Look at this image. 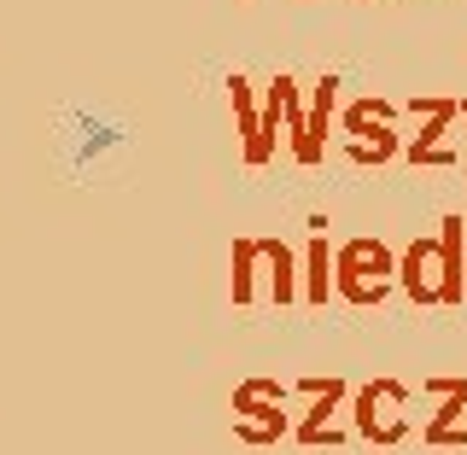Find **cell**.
Segmentation results:
<instances>
[{"mask_svg":"<svg viewBox=\"0 0 467 455\" xmlns=\"http://www.w3.org/2000/svg\"><path fill=\"white\" fill-rule=\"evenodd\" d=\"M462 216H444L432 240H415L398 257V286L415 304H462L467 298V252H462Z\"/></svg>","mask_w":467,"mask_h":455,"instance_id":"cell-1","label":"cell"},{"mask_svg":"<svg viewBox=\"0 0 467 455\" xmlns=\"http://www.w3.org/2000/svg\"><path fill=\"white\" fill-rule=\"evenodd\" d=\"M391 286H398V257H391L379 240H345L339 245V257H333V292H339L345 304L368 310V304H379Z\"/></svg>","mask_w":467,"mask_h":455,"instance_id":"cell-2","label":"cell"},{"mask_svg":"<svg viewBox=\"0 0 467 455\" xmlns=\"http://www.w3.org/2000/svg\"><path fill=\"white\" fill-rule=\"evenodd\" d=\"M398 408H403V386H398V379H379V386H368L357 398V432L374 438V444H398V438H403Z\"/></svg>","mask_w":467,"mask_h":455,"instance_id":"cell-3","label":"cell"},{"mask_svg":"<svg viewBox=\"0 0 467 455\" xmlns=\"http://www.w3.org/2000/svg\"><path fill=\"white\" fill-rule=\"evenodd\" d=\"M456 111L462 106H450V99H432V106H427V135L409 140V158H415V164H456V152H450V146H438V135H444V123Z\"/></svg>","mask_w":467,"mask_h":455,"instance_id":"cell-4","label":"cell"},{"mask_svg":"<svg viewBox=\"0 0 467 455\" xmlns=\"http://www.w3.org/2000/svg\"><path fill=\"white\" fill-rule=\"evenodd\" d=\"M432 398H444V415H438L432 420V427H427V444H456V415H462V408H467V379H432Z\"/></svg>","mask_w":467,"mask_h":455,"instance_id":"cell-5","label":"cell"},{"mask_svg":"<svg viewBox=\"0 0 467 455\" xmlns=\"http://www.w3.org/2000/svg\"><path fill=\"white\" fill-rule=\"evenodd\" d=\"M345 129H350V135H374V146H379V152H398V140H391V135H398V129H391V106H374V99H362V106H350L345 111Z\"/></svg>","mask_w":467,"mask_h":455,"instance_id":"cell-6","label":"cell"},{"mask_svg":"<svg viewBox=\"0 0 467 455\" xmlns=\"http://www.w3.org/2000/svg\"><path fill=\"white\" fill-rule=\"evenodd\" d=\"M275 94H281V106H286V117H292V146H298V164H316L310 135H304V111H298V88L281 77V82H275Z\"/></svg>","mask_w":467,"mask_h":455,"instance_id":"cell-7","label":"cell"},{"mask_svg":"<svg viewBox=\"0 0 467 455\" xmlns=\"http://www.w3.org/2000/svg\"><path fill=\"white\" fill-rule=\"evenodd\" d=\"M327 286H333V274H327V240H310V286H304V298L310 304H327Z\"/></svg>","mask_w":467,"mask_h":455,"instance_id":"cell-8","label":"cell"},{"mask_svg":"<svg viewBox=\"0 0 467 455\" xmlns=\"http://www.w3.org/2000/svg\"><path fill=\"white\" fill-rule=\"evenodd\" d=\"M462 117H467V106H462Z\"/></svg>","mask_w":467,"mask_h":455,"instance_id":"cell-9","label":"cell"}]
</instances>
